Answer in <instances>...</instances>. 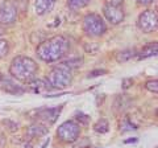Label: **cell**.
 Listing matches in <instances>:
<instances>
[{
    "label": "cell",
    "instance_id": "2",
    "mask_svg": "<svg viewBox=\"0 0 158 148\" xmlns=\"http://www.w3.org/2000/svg\"><path fill=\"white\" fill-rule=\"evenodd\" d=\"M37 70L38 66L36 61L25 56L15 57L11 62V66H9L11 76L20 82H29L31 80H33L34 76L37 74Z\"/></svg>",
    "mask_w": 158,
    "mask_h": 148
},
{
    "label": "cell",
    "instance_id": "6",
    "mask_svg": "<svg viewBox=\"0 0 158 148\" xmlns=\"http://www.w3.org/2000/svg\"><path fill=\"white\" fill-rule=\"evenodd\" d=\"M138 28L144 33H150L157 29L158 25V16L157 12L153 9H146L138 16Z\"/></svg>",
    "mask_w": 158,
    "mask_h": 148
},
{
    "label": "cell",
    "instance_id": "1",
    "mask_svg": "<svg viewBox=\"0 0 158 148\" xmlns=\"http://www.w3.org/2000/svg\"><path fill=\"white\" fill-rule=\"evenodd\" d=\"M69 52V41L63 36H54L37 46V56L44 62H56L63 58Z\"/></svg>",
    "mask_w": 158,
    "mask_h": 148
},
{
    "label": "cell",
    "instance_id": "18",
    "mask_svg": "<svg viewBox=\"0 0 158 148\" xmlns=\"http://www.w3.org/2000/svg\"><path fill=\"white\" fill-rule=\"evenodd\" d=\"M8 53H9V44H8V41L0 38V58L7 57Z\"/></svg>",
    "mask_w": 158,
    "mask_h": 148
},
{
    "label": "cell",
    "instance_id": "13",
    "mask_svg": "<svg viewBox=\"0 0 158 148\" xmlns=\"http://www.w3.org/2000/svg\"><path fill=\"white\" fill-rule=\"evenodd\" d=\"M157 49H158L157 42L149 44V45H146V46H144L141 49V52L138 53V58H140V60H144V58L156 56V54H157Z\"/></svg>",
    "mask_w": 158,
    "mask_h": 148
},
{
    "label": "cell",
    "instance_id": "12",
    "mask_svg": "<svg viewBox=\"0 0 158 148\" xmlns=\"http://www.w3.org/2000/svg\"><path fill=\"white\" fill-rule=\"evenodd\" d=\"M48 131H49V127L46 124H44V123L36 120L31 127L28 128V135L29 136H33V137L42 136V135H45Z\"/></svg>",
    "mask_w": 158,
    "mask_h": 148
},
{
    "label": "cell",
    "instance_id": "15",
    "mask_svg": "<svg viewBox=\"0 0 158 148\" xmlns=\"http://www.w3.org/2000/svg\"><path fill=\"white\" fill-rule=\"evenodd\" d=\"M91 0H69L67 2V7L73 9V11H78V9H82L87 7L90 4Z\"/></svg>",
    "mask_w": 158,
    "mask_h": 148
},
{
    "label": "cell",
    "instance_id": "3",
    "mask_svg": "<svg viewBox=\"0 0 158 148\" xmlns=\"http://www.w3.org/2000/svg\"><path fill=\"white\" fill-rule=\"evenodd\" d=\"M73 81V69L67 63L62 62L53 67L48 74V82L53 89H65Z\"/></svg>",
    "mask_w": 158,
    "mask_h": 148
},
{
    "label": "cell",
    "instance_id": "8",
    "mask_svg": "<svg viewBox=\"0 0 158 148\" xmlns=\"http://www.w3.org/2000/svg\"><path fill=\"white\" fill-rule=\"evenodd\" d=\"M103 13L108 21L113 25H117L124 20V9L123 6H110V4H106L104 8H103Z\"/></svg>",
    "mask_w": 158,
    "mask_h": 148
},
{
    "label": "cell",
    "instance_id": "5",
    "mask_svg": "<svg viewBox=\"0 0 158 148\" xmlns=\"http://www.w3.org/2000/svg\"><path fill=\"white\" fill-rule=\"evenodd\" d=\"M79 135H81V127L74 120H67L65 123H62L57 130V136L59 137V140L63 143L77 141Z\"/></svg>",
    "mask_w": 158,
    "mask_h": 148
},
{
    "label": "cell",
    "instance_id": "9",
    "mask_svg": "<svg viewBox=\"0 0 158 148\" xmlns=\"http://www.w3.org/2000/svg\"><path fill=\"white\" fill-rule=\"evenodd\" d=\"M62 110V106L59 107H54V108H40L37 110V115L36 118L38 119V122L44 123V124H53L54 122L58 119V115Z\"/></svg>",
    "mask_w": 158,
    "mask_h": 148
},
{
    "label": "cell",
    "instance_id": "22",
    "mask_svg": "<svg viewBox=\"0 0 158 148\" xmlns=\"http://www.w3.org/2000/svg\"><path fill=\"white\" fill-rule=\"evenodd\" d=\"M140 4H142V6H149V4H152L154 0H137Z\"/></svg>",
    "mask_w": 158,
    "mask_h": 148
},
{
    "label": "cell",
    "instance_id": "20",
    "mask_svg": "<svg viewBox=\"0 0 158 148\" xmlns=\"http://www.w3.org/2000/svg\"><path fill=\"white\" fill-rule=\"evenodd\" d=\"M123 2L124 0H107V4H110V6H123Z\"/></svg>",
    "mask_w": 158,
    "mask_h": 148
},
{
    "label": "cell",
    "instance_id": "23",
    "mask_svg": "<svg viewBox=\"0 0 158 148\" xmlns=\"http://www.w3.org/2000/svg\"><path fill=\"white\" fill-rule=\"evenodd\" d=\"M0 81H2V74H0Z\"/></svg>",
    "mask_w": 158,
    "mask_h": 148
},
{
    "label": "cell",
    "instance_id": "7",
    "mask_svg": "<svg viewBox=\"0 0 158 148\" xmlns=\"http://www.w3.org/2000/svg\"><path fill=\"white\" fill-rule=\"evenodd\" d=\"M17 19V8L12 2H4L0 6V24H13Z\"/></svg>",
    "mask_w": 158,
    "mask_h": 148
},
{
    "label": "cell",
    "instance_id": "14",
    "mask_svg": "<svg viewBox=\"0 0 158 148\" xmlns=\"http://www.w3.org/2000/svg\"><path fill=\"white\" fill-rule=\"evenodd\" d=\"M3 90L7 91V93H12V94H20V93L24 91V89L17 86L16 83H15L13 81H11V80H6V81H4Z\"/></svg>",
    "mask_w": 158,
    "mask_h": 148
},
{
    "label": "cell",
    "instance_id": "11",
    "mask_svg": "<svg viewBox=\"0 0 158 148\" xmlns=\"http://www.w3.org/2000/svg\"><path fill=\"white\" fill-rule=\"evenodd\" d=\"M54 6H56V0H34L36 13L40 15V16L50 13L53 11Z\"/></svg>",
    "mask_w": 158,
    "mask_h": 148
},
{
    "label": "cell",
    "instance_id": "4",
    "mask_svg": "<svg viewBox=\"0 0 158 148\" xmlns=\"http://www.w3.org/2000/svg\"><path fill=\"white\" fill-rule=\"evenodd\" d=\"M83 31L91 37H99L106 33L107 25L100 15L90 13L83 19Z\"/></svg>",
    "mask_w": 158,
    "mask_h": 148
},
{
    "label": "cell",
    "instance_id": "21",
    "mask_svg": "<svg viewBox=\"0 0 158 148\" xmlns=\"http://www.w3.org/2000/svg\"><path fill=\"white\" fill-rule=\"evenodd\" d=\"M107 72L106 70H98V72H92L88 74V77H96V76H103V74H106Z\"/></svg>",
    "mask_w": 158,
    "mask_h": 148
},
{
    "label": "cell",
    "instance_id": "10",
    "mask_svg": "<svg viewBox=\"0 0 158 148\" xmlns=\"http://www.w3.org/2000/svg\"><path fill=\"white\" fill-rule=\"evenodd\" d=\"M29 86V91L32 93H37V94H41V93H48L53 90V87L50 86V83L48 81L44 80H31L28 82Z\"/></svg>",
    "mask_w": 158,
    "mask_h": 148
},
{
    "label": "cell",
    "instance_id": "19",
    "mask_svg": "<svg viewBox=\"0 0 158 148\" xmlns=\"http://www.w3.org/2000/svg\"><path fill=\"white\" fill-rule=\"evenodd\" d=\"M145 86H146V89H148L149 91L157 94V91H158V81H157V80H150V81H148Z\"/></svg>",
    "mask_w": 158,
    "mask_h": 148
},
{
    "label": "cell",
    "instance_id": "17",
    "mask_svg": "<svg viewBox=\"0 0 158 148\" xmlns=\"http://www.w3.org/2000/svg\"><path fill=\"white\" fill-rule=\"evenodd\" d=\"M108 127H110L108 122L106 119H100L99 122L95 123V126H94V130H95L96 132H99V134H106V132L108 131Z\"/></svg>",
    "mask_w": 158,
    "mask_h": 148
},
{
    "label": "cell",
    "instance_id": "16",
    "mask_svg": "<svg viewBox=\"0 0 158 148\" xmlns=\"http://www.w3.org/2000/svg\"><path fill=\"white\" fill-rule=\"evenodd\" d=\"M136 56V52L133 50H131V49H127V50H123V52H120L116 56V60L118 61V62H127V61H129L132 57H135Z\"/></svg>",
    "mask_w": 158,
    "mask_h": 148
}]
</instances>
